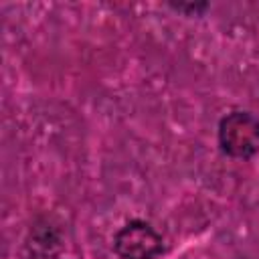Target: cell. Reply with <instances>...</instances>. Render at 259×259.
<instances>
[{
	"label": "cell",
	"instance_id": "1",
	"mask_svg": "<svg viewBox=\"0 0 259 259\" xmlns=\"http://www.w3.org/2000/svg\"><path fill=\"white\" fill-rule=\"evenodd\" d=\"M221 150L239 160H249L259 154V117L251 111H231L219 123Z\"/></svg>",
	"mask_w": 259,
	"mask_h": 259
},
{
	"label": "cell",
	"instance_id": "2",
	"mask_svg": "<svg viewBox=\"0 0 259 259\" xmlns=\"http://www.w3.org/2000/svg\"><path fill=\"white\" fill-rule=\"evenodd\" d=\"M113 249L121 259H156L164 251V241L150 223L132 219L115 233Z\"/></svg>",
	"mask_w": 259,
	"mask_h": 259
}]
</instances>
